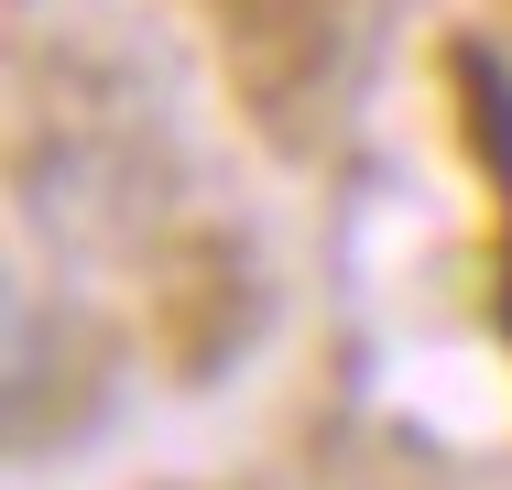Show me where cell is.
I'll return each instance as SVG.
<instances>
[{"label":"cell","instance_id":"cell-1","mask_svg":"<svg viewBox=\"0 0 512 490\" xmlns=\"http://www.w3.org/2000/svg\"><path fill=\"white\" fill-rule=\"evenodd\" d=\"M218 22L240 33V55H316L338 33V0H218Z\"/></svg>","mask_w":512,"mask_h":490}]
</instances>
